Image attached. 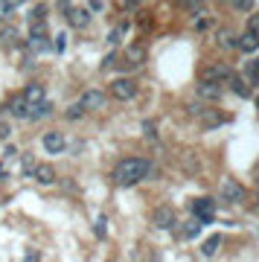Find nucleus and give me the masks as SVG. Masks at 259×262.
Segmentation results:
<instances>
[{
	"instance_id": "obj_4",
	"label": "nucleus",
	"mask_w": 259,
	"mask_h": 262,
	"mask_svg": "<svg viewBox=\"0 0 259 262\" xmlns=\"http://www.w3.org/2000/svg\"><path fill=\"white\" fill-rule=\"evenodd\" d=\"M111 96H114V99L128 102V99L137 96V84L131 82V79H114V82H111Z\"/></svg>"
},
{
	"instance_id": "obj_17",
	"label": "nucleus",
	"mask_w": 259,
	"mask_h": 262,
	"mask_svg": "<svg viewBox=\"0 0 259 262\" xmlns=\"http://www.w3.org/2000/svg\"><path fill=\"white\" fill-rule=\"evenodd\" d=\"M230 88H233V94H236V96H242V99H245V96H250L248 82H245L242 76H236V73H233V79H230Z\"/></svg>"
},
{
	"instance_id": "obj_34",
	"label": "nucleus",
	"mask_w": 259,
	"mask_h": 262,
	"mask_svg": "<svg viewBox=\"0 0 259 262\" xmlns=\"http://www.w3.org/2000/svg\"><path fill=\"white\" fill-rule=\"evenodd\" d=\"M6 134H9V125H6V122H0V137H6Z\"/></svg>"
},
{
	"instance_id": "obj_14",
	"label": "nucleus",
	"mask_w": 259,
	"mask_h": 262,
	"mask_svg": "<svg viewBox=\"0 0 259 262\" xmlns=\"http://www.w3.org/2000/svg\"><path fill=\"white\" fill-rule=\"evenodd\" d=\"M222 195L230 201V204H239L242 198H245V189L236 184V181H224V189H222Z\"/></svg>"
},
{
	"instance_id": "obj_9",
	"label": "nucleus",
	"mask_w": 259,
	"mask_h": 262,
	"mask_svg": "<svg viewBox=\"0 0 259 262\" xmlns=\"http://www.w3.org/2000/svg\"><path fill=\"white\" fill-rule=\"evenodd\" d=\"M79 105H82L84 111H96V108L105 105V96H102V91H84L82 99H79Z\"/></svg>"
},
{
	"instance_id": "obj_27",
	"label": "nucleus",
	"mask_w": 259,
	"mask_h": 262,
	"mask_svg": "<svg viewBox=\"0 0 259 262\" xmlns=\"http://www.w3.org/2000/svg\"><path fill=\"white\" fill-rule=\"evenodd\" d=\"M210 27H213V18H198L195 20V29H198V32H207Z\"/></svg>"
},
{
	"instance_id": "obj_6",
	"label": "nucleus",
	"mask_w": 259,
	"mask_h": 262,
	"mask_svg": "<svg viewBox=\"0 0 259 262\" xmlns=\"http://www.w3.org/2000/svg\"><path fill=\"white\" fill-rule=\"evenodd\" d=\"M67 15V20H70V27L76 29H84V27H91V12L88 9H79V6H61Z\"/></svg>"
},
{
	"instance_id": "obj_25",
	"label": "nucleus",
	"mask_w": 259,
	"mask_h": 262,
	"mask_svg": "<svg viewBox=\"0 0 259 262\" xmlns=\"http://www.w3.org/2000/svg\"><path fill=\"white\" fill-rule=\"evenodd\" d=\"M245 32H250V35H256V38H259V12H250L248 29H245Z\"/></svg>"
},
{
	"instance_id": "obj_30",
	"label": "nucleus",
	"mask_w": 259,
	"mask_h": 262,
	"mask_svg": "<svg viewBox=\"0 0 259 262\" xmlns=\"http://www.w3.org/2000/svg\"><path fill=\"white\" fill-rule=\"evenodd\" d=\"M24 262H41V253L38 251H27V259Z\"/></svg>"
},
{
	"instance_id": "obj_5",
	"label": "nucleus",
	"mask_w": 259,
	"mask_h": 262,
	"mask_svg": "<svg viewBox=\"0 0 259 262\" xmlns=\"http://www.w3.org/2000/svg\"><path fill=\"white\" fill-rule=\"evenodd\" d=\"M41 146H44L50 155H61V151L67 149V140L61 131H47L44 137H41Z\"/></svg>"
},
{
	"instance_id": "obj_18",
	"label": "nucleus",
	"mask_w": 259,
	"mask_h": 262,
	"mask_svg": "<svg viewBox=\"0 0 259 262\" xmlns=\"http://www.w3.org/2000/svg\"><path fill=\"white\" fill-rule=\"evenodd\" d=\"M219 245H222V236H210V239L201 245V253L204 256H213V253L219 251Z\"/></svg>"
},
{
	"instance_id": "obj_24",
	"label": "nucleus",
	"mask_w": 259,
	"mask_h": 262,
	"mask_svg": "<svg viewBox=\"0 0 259 262\" xmlns=\"http://www.w3.org/2000/svg\"><path fill=\"white\" fill-rule=\"evenodd\" d=\"M143 58H146V50L140 47V44H134V47L128 50V61L131 64H137V61H143Z\"/></svg>"
},
{
	"instance_id": "obj_15",
	"label": "nucleus",
	"mask_w": 259,
	"mask_h": 262,
	"mask_svg": "<svg viewBox=\"0 0 259 262\" xmlns=\"http://www.w3.org/2000/svg\"><path fill=\"white\" fill-rule=\"evenodd\" d=\"M24 102L27 105H35V102H41V99H44V88H41V84L38 82H32V84H27V88H24Z\"/></svg>"
},
{
	"instance_id": "obj_2",
	"label": "nucleus",
	"mask_w": 259,
	"mask_h": 262,
	"mask_svg": "<svg viewBox=\"0 0 259 262\" xmlns=\"http://www.w3.org/2000/svg\"><path fill=\"white\" fill-rule=\"evenodd\" d=\"M213 219H215V204H213V198H195V201H192V222L210 225Z\"/></svg>"
},
{
	"instance_id": "obj_12",
	"label": "nucleus",
	"mask_w": 259,
	"mask_h": 262,
	"mask_svg": "<svg viewBox=\"0 0 259 262\" xmlns=\"http://www.w3.org/2000/svg\"><path fill=\"white\" fill-rule=\"evenodd\" d=\"M236 50H242V53H256L259 50V38L256 35H250V32H242L239 38H236Z\"/></svg>"
},
{
	"instance_id": "obj_23",
	"label": "nucleus",
	"mask_w": 259,
	"mask_h": 262,
	"mask_svg": "<svg viewBox=\"0 0 259 262\" xmlns=\"http://www.w3.org/2000/svg\"><path fill=\"white\" fill-rule=\"evenodd\" d=\"M64 117H67V120H73V122H76V120H82V117H84V108L76 102V105H70V108L64 111Z\"/></svg>"
},
{
	"instance_id": "obj_3",
	"label": "nucleus",
	"mask_w": 259,
	"mask_h": 262,
	"mask_svg": "<svg viewBox=\"0 0 259 262\" xmlns=\"http://www.w3.org/2000/svg\"><path fill=\"white\" fill-rule=\"evenodd\" d=\"M27 47L32 50V53H47V50H50V35L44 32V24H38V27L29 29Z\"/></svg>"
},
{
	"instance_id": "obj_10",
	"label": "nucleus",
	"mask_w": 259,
	"mask_h": 262,
	"mask_svg": "<svg viewBox=\"0 0 259 262\" xmlns=\"http://www.w3.org/2000/svg\"><path fill=\"white\" fill-rule=\"evenodd\" d=\"M198 96L201 99H207V102H213V99H219L222 96V84H215V82H198Z\"/></svg>"
},
{
	"instance_id": "obj_28",
	"label": "nucleus",
	"mask_w": 259,
	"mask_h": 262,
	"mask_svg": "<svg viewBox=\"0 0 259 262\" xmlns=\"http://www.w3.org/2000/svg\"><path fill=\"white\" fill-rule=\"evenodd\" d=\"M15 9H18V3H15V0H6V3H0V15H12Z\"/></svg>"
},
{
	"instance_id": "obj_7",
	"label": "nucleus",
	"mask_w": 259,
	"mask_h": 262,
	"mask_svg": "<svg viewBox=\"0 0 259 262\" xmlns=\"http://www.w3.org/2000/svg\"><path fill=\"white\" fill-rule=\"evenodd\" d=\"M204 82H215V84H222L224 79H233V70L227 64H210V67H204V76H201Z\"/></svg>"
},
{
	"instance_id": "obj_20",
	"label": "nucleus",
	"mask_w": 259,
	"mask_h": 262,
	"mask_svg": "<svg viewBox=\"0 0 259 262\" xmlns=\"http://www.w3.org/2000/svg\"><path fill=\"white\" fill-rule=\"evenodd\" d=\"M207 120V125H219V122H224V114L222 111H198Z\"/></svg>"
},
{
	"instance_id": "obj_21",
	"label": "nucleus",
	"mask_w": 259,
	"mask_h": 262,
	"mask_svg": "<svg viewBox=\"0 0 259 262\" xmlns=\"http://www.w3.org/2000/svg\"><path fill=\"white\" fill-rule=\"evenodd\" d=\"M219 44H222V47H227V50H233V47H236V35H233V32H227V29H222V32H219Z\"/></svg>"
},
{
	"instance_id": "obj_32",
	"label": "nucleus",
	"mask_w": 259,
	"mask_h": 262,
	"mask_svg": "<svg viewBox=\"0 0 259 262\" xmlns=\"http://www.w3.org/2000/svg\"><path fill=\"white\" fill-rule=\"evenodd\" d=\"M102 6H105V3H102V0H91V9H88V12H99Z\"/></svg>"
},
{
	"instance_id": "obj_33",
	"label": "nucleus",
	"mask_w": 259,
	"mask_h": 262,
	"mask_svg": "<svg viewBox=\"0 0 259 262\" xmlns=\"http://www.w3.org/2000/svg\"><path fill=\"white\" fill-rule=\"evenodd\" d=\"M64 44H67V35H58V38H56V47L64 50Z\"/></svg>"
},
{
	"instance_id": "obj_8",
	"label": "nucleus",
	"mask_w": 259,
	"mask_h": 262,
	"mask_svg": "<svg viewBox=\"0 0 259 262\" xmlns=\"http://www.w3.org/2000/svg\"><path fill=\"white\" fill-rule=\"evenodd\" d=\"M152 222H155V227L169 230V227L175 225V210H172V207H158V210H155V215H152Z\"/></svg>"
},
{
	"instance_id": "obj_35",
	"label": "nucleus",
	"mask_w": 259,
	"mask_h": 262,
	"mask_svg": "<svg viewBox=\"0 0 259 262\" xmlns=\"http://www.w3.org/2000/svg\"><path fill=\"white\" fill-rule=\"evenodd\" d=\"M250 64H253V70H256V73H259V58H256V61H250Z\"/></svg>"
},
{
	"instance_id": "obj_11",
	"label": "nucleus",
	"mask_w": 259,
	"mask_h": 262,
	"mask_svg": "<svg viewBox=\"0 0 259 262\" xmlns=\"http://www.w3.org/2000/svg\"><path fill=\"white\" fill-rule=\"evenodd\" d=\"M50 111H53V105L47 102V99H41V102L29 105V114H27V120H29V122H38V120H44V117H50Z\"/></svg>"
},
{
	"instance_id": "obj_36",
	"label": "nucleus",
	"mask_w": 259,
	"mask_h": 262,
	"mask_svg": "<svg viewBox=\"0 0 259 262\" xmlns=\"http://www.w3.org/2000/svg\"><path fill=\"white\" fill-rule=\"evenodd\" d=\"M256 111H259V96H256Z\"/></svg>"
},
{
	"instance_id": "obj_26",
	"label": "nucleus",
	"mask_w": 259,
	"mask_h": 262,
	"mask_svg": "<svg viewBox=\"0 0 259 262\" xmlns=\"http://www.w3.org/2000/svg\"><path fill=\"white\" fill-rule=\"evenodd\" d=\"M198 233H201V225H198V222H189V225L184 227V239H195Z\"/></svg>"
},
{
	"instance_id": "obj_31",
	"label": "nucleus",
	"mask_w": 259,
	"mask_h": 262,
	"mask_svg": "<svg viewBox=\"0 0 259 262\" xmlns=\"http://www.w3.org/2000/svg\"><path fill=\"white\" fill-rule=\"evenodd\" d=\"M233 6H236V9H242V12H250V3H248V0H239V3H233Z\"/></svg>"
},
{
	"instance_id": "obj_19",
	"label": "nucleus",
	"mask_w": 259,
	"mask_h": 262,
	"mask_svg": "<svg viewBox=\"0 0 259 262\" xmlns=\"http://www.w3.org/2000/svg\"><path fill=\"white\" fill-rule=\"evenodd\" d=\"M47 18V6H32V9L27 12V20L32 24V27H38V20Z\"/></svg>"
},
{
	"instance_id": "obj_22",
	"label": "nucleus",
	"mask_w": 259,
	"mask_h": 262,
	"mask_svg": "<svg viewBox=\"0 0 259 262\" xmlns=\"http://www.w3.org/2000/svg\"><path fill=\"white\" fill-rule=\"evenodd\" d=\"M35 158H32V155H24V160H20V172H24V175H32V172H35Z\"/></svg>"
},
{
	"instance_id": "obj_16",
	"label": "nucleus",
	"mask_w": 259,
	"mask_h": 262,
	"mask_svg": "<svg viewBox=\"0 0 259 262\" xmlns=\"http://www.w3.org/2000/svg\"><path fill=\"white\" fill-rule=\"evenodd\" d=\"M9 111L18 117V120H27V114H29V105L24 102V96H12V102H9Z\"/></svg>"
},
{
	"instance_id": "obj_29",
	"label": "nucleus",
	"mask_w": 259,
	"mask_h": 262,
	"mask_svg": "<svg viewBox=\"0 0 259 262\" xmlns=\"http://www.w3.org/2000/svg\"><path fill=\"white\" fill-rule=\"evenodd\" d=\"M105 230H108V222H105V215H99V219H96V236H105Z\"/></svg>"
},
{
	"instance_id": "obj_1",
	"label": "nucleus",
	"mask_w": 259,
	"mask_h": 262,
	"mask_svg": "<svg viewBox=\"0 0 259 262\" xmlns=\"http://www.w3.org/2000/svg\"><path fill=\"white\" fill-rule=\"evenodd\" d=\"M148 172H152V163L146 158H125L114 169V181L120 187H134V184H140V181L146 178Z\"/></svg>"
},
{
	"instance_id": "obj_13",
	"label": "nucleus",
	"mask_w": 259,
	"mask_h": 262,
	"mask_svg": "<svg viewBox=\"0 0 259 262\" xmlns=\"http://www.w3.org/2000/svg\"><path fill=\"white\" fill-rule=\"evenodd\" d=\"M32 175H35V181L38 184H44V187L47 184H56V169L50 166V163H38Z\"/></svg>"
}]
</instances>
